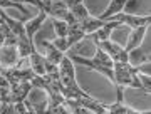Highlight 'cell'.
I'll list each match as a JSON object with an SVG mask.
<instances>
[{
	"instance_id": "4316f807",
	"label": "cell",
	"mask_w": 151,
	"mask_h": 114,
	"mask_svg": "<svg viewBox=\"0 0 151 114\" xmlns=\"http://www.w3.org/2000/svg\"><path fill=\"white\" fill-rule=\"evenodd\" d=\"M42 2H45V0H42Z\"/></svg>"
},
{
	"instance_id": "7402d4cb",
	"label": "cell",
	"mask_w": 151,
	"mask_h": 114,
	"mask_svg": "<svg viewBox=\"0 0 151 114\" xmlns=\"http://www.w3.org/2000/svg\"><path fill=\"white\" fill-rule=\"evenodd\" d=\"M52 44H54L59 50H62V52H67V50H69V44H67V39L65 37H55L54 40H52Z\"/></svg>"
},
{
	"instance_id": "6da1fadb",
	"label": "cell",
	"mask_w": 151,
	"mask_h": 114,
	"mask_svg": "<svg viewBox=\"0 0 151 114\" xmlns=\"http://www.w3.org/2000/svg\"><path fill=\"white\" fill-rule=\"evenodd\" d=\"M59 76H60V94L64 98H86L91 96L86 91H82L81 87L77 86L76 81V67L74 62L70 60L69 55H64L59 64Z\"/></svg>"
},
{
	"instance_id": "7c38bea8",
	"label": "cell",
	"mask_w": 151,
	"mask_h": 114,
	"mask_svg": "<svg viewBox=\"0 0 151 114\" xmlns=\"http://www.w3.org/2000/svg\"><path fill=\"white\" fill-rule=\"evenodd\" d=\"M146 30H148V25H139V27H136L131 30V35H129V40H128V44H126V52H129L131 49H134V47H138V45H141L143 44V40H145V34Z\"/></svg>"
},
{
	"instance_id": "ac0fdd59",
	"label": "cell",
	"mask_w": 151,
	"mask_h": 114,
	"mask_svg": "<svg viewBox=\"0 0 151 114\" xmlns=\"http://www.w3.org/2000/svg\"><path fill=\"white\" fill-rule=\"evenodd\" d=\"M108 113L109 114H141V113H145V111H138V109L128 108V106L123 104V101L121 103L116 101L114 104H109L108 106Z\"/></svg>"
},
{
	"instance_id": "9c48e42d",
	"label": "cell",
	"mask_w": 151,
	"mask_h": 114,
	"mask_svg": "<svg viewBox=\"0 0 151 114\" xmlns=\"http://www.w3.org/2000/svg\"><path fill=\"white\" fill-rule=\"evenodd\" d=\"M84 37H86V32H84V29H82V25L79 22L67 24V35H65V39H67V44H69V49L74 44L81 42Z\"/></svg>"
},
{
	"instance_id": "3957f363",
	"label": "cell",
	"mask_w": 151,
	"mask_h": 114,
	"mask_svg": "<svg viewBox=\"0 0 151 114\" xmlns=\"http://www.w3.org/2000/svg\"><path fill=\"white\" fill-rule=\"evenodd\" d=\"M114 71V87H134L143 89L139 77H138V67L131 65L129 62H113Z\"/></svg>"
},
{
	"instance_id": "52a82bcc",
	"label": "cell",
	"mask_w": 151,
	"mask_h": 114,
	"mask_svg": "<svg viewBox=\"0 0 151 114\" xmlns=\"http://www.w3.org/2000/svg\"><path fill=\"white\" fill-rule=\"evenodd\" d=\"M20 55H19V49L17 45H2L0 47V65L4 67H14V65L19 64Z\"/></svg>"
},
{
	"instance_id": "603a6c76",
	"label": "cell",
	"mask_w": 151,
	"mask_h": 114,
	"mask_svg": "<svg viewBox=\"0 0 151 114\" xmlns=\"http://www.w3.org/2000/svg\"><path fill=\"white\" fill-rule=\"evenodd\" d=\"M138 77H139L141 84H143V89H145V92H148V94H150V91H151L150 76H146V74H141V72H138Z\"/></svg>"
},
{
	"instance_id": "d4e9b609",
	"label": "cell",
	"mask_w": 151,
	"mask_h": 114,
	"mask_svg": "<svg viewBox=\"0 0 151 114\" xmlns=\"http://www.w3.org/2000/svg\"><path fill=\"white\" fill-rule=\"evenodd\" d=\"M84 0H65V4H67V7H74V5H79V4H82Z\"/></svg>"
},
{
	"instance_id": "2e32d148",
	"label": "cell",
	"mask_w": 151,
	"mask_h": 114,
	"mask_svg": "<svg viewBox=\"0 0 151 114\" xmlns=\"http://www.w3.org/2000/svg\"><path fill=\"white\" fill-rule=\"evenodd\" d=\"M44 47H45V59L59 65L60 60H62V57L65 55L64 52H62V50H59L54 44L49 42V40H44Z\"/></svg>"
},
{
	"instance_id": "e0dca14e",
	"label": "cell",
	"mask_w": 151,
	"mask_h": 114,
	"mask_svg": "<svg viewBox=\"0 0 151 114\" xmlns=\"http://www.w3.org/2000/svg\"><path fill=\"white\" fill-rule=\"evenodd\" d=\"M79 24L82 25V29H84L86 35H89V34L96 32V30H97L99 27H103V25H104V20H101L99 17H92V15H89V17H86L84 20H81Z\"/></svg>"
},
{
	"instance_id": "ba28073f",
	"label": "cell",
	"mask_w": 151,
	"mask_h": 114,
	"mask_svg": "<svg viewBox=\"0 0 151 114\" xmlns=\"http://www.w3.org/2000/svg\"><path fill=\"white\" fill-rule=\"evenodd\" d=\"M121 25H123V24H119V22H116V20H104L103 27H99L96 32L89 34V35H92L94 44L96 42H103V40H108V39L111 37V32H113L114 29L121 27Z\"/></svg>"
},
{
	"instance_id": "44dd1931",
	"label": "cell",
	"mask_w": 151,
	"mask_h": 114,
	"mask_svg": "<svg viewBox=\"0 0 151 114\" xmlns=\"http://www.w3.org/2000/svg\"><path fill=\"white\" fill-rule=\"evenodd\" d=\"M0 7H2V9H4V7H9V9H17V10H20L22 14H25V15L29 14L27 9L24 7V4H19V2H12V0H0Z\"/></svg>"
},
{
	"instance_id": "277c9868",
	"label": "cell",
	"mask_w": 151,
	"mask_h": 114,
	"mask_svg": "<svg viewBox=\"0 0 151 114\" xmlns=\"http://www.w3.org/2000/svg\"><path fill=\"white\" fill-rule=\"evenodd\" d=\"M45 14L50 15L52 19L65 20L67 24L74 22L72 15H70V9L64 0H45Z\"/></svg>"
},
{
	"instance_id": "cb8c5ba5",
	"label": "cell",
	"mask_w": 151,
	"mask_h": 114,
	"mask_svg": "<svg viewBox=\"0 0 151 114\" xmlns=\"http://www.w3.org/2000/svg\"><path fill=\"white\" fill-rule=\"evenodd\" d=\"M67 111H69V109L67 108H64V104H59V106H55V108H52L50 109V111H49V113H52V114H57V113H67Z\"/></svg>"
},
{
	"instance_id": "484cf974",
	"label": "cell",
	"mask_w": 151,
	"mask_h": 114,
	"mask_svg": "<svg viewBox=\"0 0 151 114\" xmlns=\"http://www.w3.org/2000/svg\"><path fill=\"white\" fill-rule=\"evenodd\" d=\"M4 15V9H2V7H0V17Z\"/></svg>"
},
{
	"instance_id": "8fae6325",
	"label": "cell",
	"mask_w": 151,
	"mask_h": 114,
	"mask_svg": "<svg viewBox=\"0 0 151 114\" xmlns=\"http://www.w3.org/2000/svg\"><path fill=\"white\" fill-rule=\"evenodd\" d=\"M47 17L49 15L45 14V12H39L37 17H34L32 20L25 22V32H27V37H29V42H30V44H34V35H35V32L40 29V25L45 22Z\"/></svg>"
},
{
	"instance_id": "30bf717a",
	"label": "cell",
	"mask_w": 151,
	"mask_h": 114,
	"mask_svg": "<svg viewBox=\"0 0 151 114\" xmlns=\"http://www.w3.org/2000/svg\"><path fill=\"white\" fill-rule=\"evenodd\" d=\"M34 89L32 82H17L14 86H10L12 91V101L14 103H19V101H25L29 96V92Z\"/></svg>"
},
{
	"instance_id": "4fadbf2b",
	"label": "cell",
	"mask_w": 151,
	"mask_h": 114,
	"mask_svg": "<svg viewBox=\"0 0 151 114\" xmlns=\"http://www.w3.org/2000/svg\"><path fill=\"white\" fill-rule=\"evenodd\" d=\"M148 60H150V54L146 52V49L143 47V44L128 52V62L131 65H139L143 62H148Z\"/></svg>"
},
{
	"instance_id": "9a60e30c",
	"label": "cell",
	"mask_w": 151,
	"mask_h": 114,
	"mask_svg": "<svg viewBox=\"0 0 151 114\" xmlns=\"http://www.w3.org/2000/svg\"><path fill=\"white\" fill-rule=\"evenodd\" d=\"M128 2H129V0H111L109 5H108V9L99 15V19H101V20H106L108 17L114 15V14L124 12V9H126V5H128Z\"/></svg>"
},
{
	"instance_id": "5b68a950",
	"label": "cell",
	"mask_w": 151,
	"mask_h": 114,
	"mask_svg": "<svg viewBox=\"0 0 151 114\" xmlns=\"http://www.w3.org/2000/svg\"><path fill=\"white\" fill-rule=\"evenodd\" d=\"M106 20H116L119 24H124L131 29H136L139 25H150V15H133V14H126V12H119V14H114V15L108 17Z\"/></svg>"
},
{
	"instance_id": "5bb4252c",
	"label": "cell",
	"mask_w": 151,
	"mask_h": 114,
	"mask_svg": "<svg viewBox=\"0 0 151 114\" xmlns=\"http://www.w3.org/2000/svg\"><path fill=\"white\" fill-rule=\"evenodd\" d=\"M29 64H30V67L34 69L35 74H39V76H44L45 74V57L40 55L37 50H32L30 52V55H29Z\"/></svg>"
},
{
	"instance_id": "83f0119b",
	"label": "cell",
	"mask_w": 151,
	"mask_h": 114,
	"mask_svg": "<svg viewBox=\"0 0 151 114\" xmlns=\"http://www.w3.org/2000/svg\"><path fill=\"white\" fill-rule=\"evenodd\" d=\"M64 2H65V0H64Z\"/></svg>"
},
{
	"instance_id": "ffe728a7",
	"label": "cell",
	"mask_w": 151,
	"mask_h": 114,
	"mask_svg": "<svg viewBox=\"0 0 151 114\" xmlns=\"http://www.w3.org/2000/svg\"><path fill=\"white\" fill-rule=\"evenodd\" d=\"M52 25H54V30L57 34V37H65L67 35V22L65 20L52 19Z\"/></svg>"
},
{
	"instance_id": "7a4b0ae2",
	"label": "cell",
	"mask_w": 151,
	"mask_h": 114,
	"mask_svg": "<svg viewBox=\"0 0 151 114\" xmlns=\"http://www.w3.org/2000/svg\"><path fill=\"white\" fill-rule=\"evenodd\" d=\"M70 57V60L74 64H81L84 67H87L89 71H96V72H101L103 76H106L109 81L114 84V71H113V60L106 52H104L99 45H96V55L89 59V57H82V55H77V54H67Z\"/></svg>"
},
{
	"instance_id": "8992f818",
	"label": "cell",
	"mask_w": 151,
	"mask_h": 114,
	"mask_svg": "<svg viewBox=\"0 0 151 114\" xmlns=\"http://www.w3.org/2000/svg\"><path fill=\"white\" fill-rule=\"evenodd\" d=\"M96 45H99L111 57L113 62H128V52L119 44H116V42H113V40L108 39V40H103V42H96Z\"/></svg>"
},
{
	"instance_id": "d6986e66",
	"label": "cell",
	"mask_w": 151,
	"mask_h": 114,
	"mask_svg": "<svg viewBox=\"0 0 151 114\" xmlns=\"http://www.w3.org/2000/svg\"><path fill=\"white\" fill-rule=\"evenodd\" d=\"M70 15H72V20L74 22H81L84 20L86 17H89V12L84 7V4H79V5L70 7Z\"/></svg>"
}]
</instances>
